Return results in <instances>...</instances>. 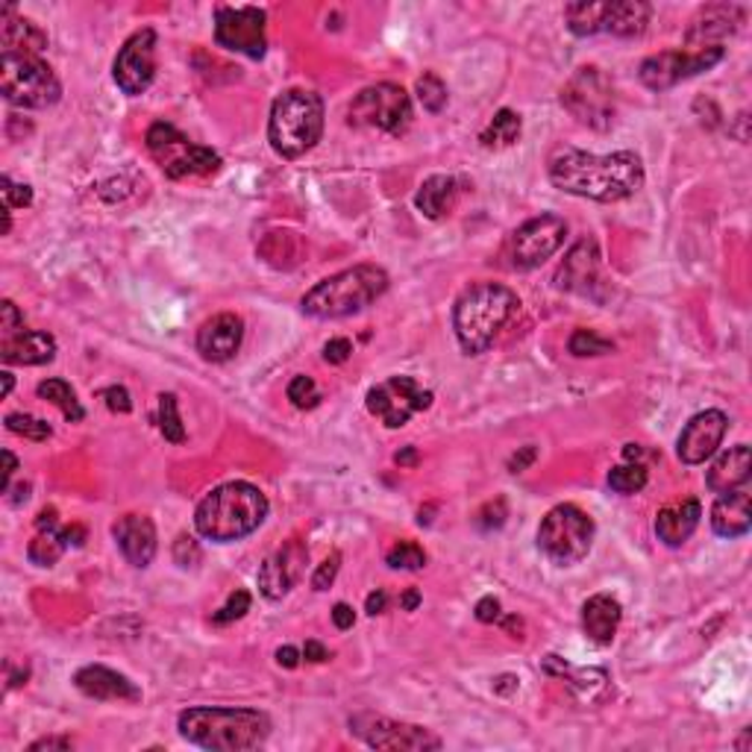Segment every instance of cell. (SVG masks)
Masks as SVG:
<instances>
[{
    "label": "cell",
    "instance_id": "obj_9",
    "mask_svg": "<svg viewBox=\"0 0 752 752\" xmlns=\"http://www.w3.org/2000/svg\"><path fill=\"white\" fill-rule=\"evenodd\" d=\"M147 150L154 156L165 177L182 180V177H212L221 171V156L215 154L212 147L195 145L186 138L177 127L156 121L154 127L147 129Z\"/></svg>",
    "mask_w": 752,
    "mask_h": 752
},
{
    "label": "cell",
    "instance_id": "obj_33",
    "mask_svg": "<svg viewBox=\"0 0 752 752\" xmlns=\"http://www.w3.org/2000/svg\"><path fill=\"white\" fill-rule=\"evenodd\" d=\"M456 197H459V182H456V177H447V174H432V177L424 180V186L418 188V195H415V206H418L424 218L438 221V218H445V215L453 209Z\"/></svg>",
    "mask_w": 752,
    "mask_h": 752
},
{
    "label": "cell",
    "instance_id": "obj_63",
    "mask_svg": "<svg viewBox=\"0 0 752 752\" xmlns=\"http://www.w3.org/2000/svg\"><path fill=\"white\" fill-rule=\"evenodd\" d=\"M0 376H3V397H9V394H12V385H15V383H12V374H9V370H3Z\"/></svg>",
    "mask_w": 752,
    "mask_h": 752
},
{
    "label": "cell",
    "instance_id": "obj_11",
    "mask_svg": "<svg viewBox=\"0 0 752 752\" xmlns=\"http://www.w3.org/2000/svg\"><path fill=\"white\" fill-rule=\"evenodd\" d=\"M347 124L403 136L411 124V97L397 83H376L362 88L347 106Z\"/></svg>",
    "mask_w": 752,
    "mask_h": 752
},
{
    "label": "cell",
    "instance_id": "obj_31",
    "mask_svg": "<svg viewBox=\"0 0 752 752\" xmlns=\"http://www.w3.org/2000/svg\"><path fill=\"white\" fill-rule=\"evenodd\" d=\"M257 253L274 271H294L306 259V241L294 230H271L259 241Z\"/></svg>",
    "mask_w": 752,
    "mask_h": 752
},
{
    "label": "cell",
    "instance_id": "obj_64",
    "mask_svg": "<svg viewBox=\"0 0 752 752\" xmlns=\"http://www.w3.org/2000/svg\"><path fill=\"white\" fill-rule=\"evenodd\" d=\"M746 746H750V729H744V735L738 741V750H746Z\"/></svg>",
    "mask_w": 752,
    "mask_h": 752
},
{
    "label": "cell",
    "instance_id": "obj_23",
    "mask_svg": "<svg viewBox=\"0 0 752 752\" xmlns=\"http://www.w3.org/2000/svg\"><path fill=\"white\" fill-rule=\"evenodd\" d=\"M244 342V321L236 312H221V315L209 317L200 330H197V353L206 362H230L241 351Z\"/></svg>",
    "mask_w": 752,
    "mask_h": 752
},
{
    "label": "cell",
    "instance_id": "obj_34",
    "mask_svg": "<svg viewBox=\"0 0 752 752\" xmlns=\"http://www.w3.org/2000/svg\"><path fill=\"white\" fill-rule=\"evenodd\" d=\"M69 547H71L69 526L39 530V535H35V539L30 541V547H27V558H30L35 567H53Z\"/></svg>",
    "mask_w": 752,
    "mask_h": 752
},
{
    "label": "cell",
    "instance_id": "obj_45",
    "mask_svg": "<svg viewBox=\"0 0 752 752\" xmlns=\"http://www.w3.org/2000/svg\"><path fill=\"white\" fill-rule=\"evenodd\" d=\"M0 186H3V209H24V206L33 203V188L24 186V182H12L9 177H3Z\"/></svg>",
    "mask_w": 752,
    "mask_h": 752
},
{
    "label": "cell",
    "instance_id": "obj_27",
    "mask_svg": "<svg viewBox=\"0 0 752 752\" xmlns=\"http://www.w3.org/2000/svg\"><path fill=\"white\" fill-rule=\"evenodd\" d=\"M0 356L7 365H24V368L48 365L56 356V338L42 330H21L12 338L0 342Z\"/></svg>",
    "mask_w": 752,
    "mask_h": 752
},
{
    "label": "cell",
    "instance_id": "obj_49",
    "mask_svg": "<svg viewBox=\"0 0 752 752\" xmlns=\"http://www.w3.org/2000/svg\"><path fill=\"white\" fill-rule=\"evenodd\" d=\"M101 397H103V400H106L109 411L127 415V411L133 409V400H129V391H127V388H124V385H109V388H103Z\"/></svg>",
    "mask_w": 752,
    "mask_h": 752
},
{
    "label": "cell",
    "instance_id": "obj_61",
    "mask_svg": "<svg viewBox=\"0 0 752 752\" xmlns=\"http://www.w3.org/2000/svg\"><path fill=\"white\" fill-rule=\"evenodd\" d=\"M418 606H420V591L418 588H409L400 597V608H403V612H415V608H418Z\"/></svg>",
    "mask_w": 752,
    "mask_h": 752
},
{
    "label": "cell",
    "instance_id": "obj_16",
    "mask_svg": "<svg viewBox=\"0 0 752 752\" xmlns=\"http://www.w3.org/2000/svg\"><path fill=\"white\" fill-rule=\"evenodd\" d=\"M365 406L388 429H400L409 424L411 415L427 411L432 406V391L420 388L411 376H391V379L370 388Z\"/></svg>",
    "mask_w": 752,
    "mask_h": 752
},
{
    "label": "cell",
    "instance_id": "obj_32",
    "mask_svg": "<svg viewBox=\"0 0 752 752\" xmlns=\"http://www.w3.org/2000/svg\"><path fill=\"white\" fill-rule=\"evenodd\" d=\"M0 24H3V33H0L3 51L33 53V56H39V53L48 48V35H44L42 27L33 24V21H27V18L15 15V7H3Z\"/></svg>",
    "mask_w": 752,
    "mask_h": 752
},
{
    "label": "cell",
    "instance_id": "obj_2",
    "mask_svg": "<svg viewBox=\"0 0 752 752\" xmlns=\"http://www.w3.org/2000/svg\"><path fill=\"white\" fill-rule=\"evenodd\" d=\"M177 729L188 744L212 752L257 750L271 735V718L257 709H221V706H197L180 711Z\"/></svg>",
    "mask_w": 752,
    "mask_h": 752
},
{
    "label": "cell",
    "instance_id": "obj_6",
    "mask_svg": "<svg viewBox=\"0 0 752 752\" xmlns=\"http://www.w3.org/2000/svg\"><path fill=\"white\" fill-rule=\"evenodd\" d=\"M324 136V101L306 88H289L271 106L268 142L282 159H300Z\"/></svg>",
    "mask_w": 752,
    "mask_h": 752
},
{
    "label": "cell",
    "instance_id": "obj_18",
    "mask_svg": "<svg viewBox=\"0 0 752 752\" xmlns=\"http://www.w3.org/2000/svg\"><path fill=\"white\" fill-rule=\"evenodd\" d=\"M156 77V33L150 27L136 30L112 62V80L129 97H138L150 88Z\"/></svg>",
    "mask_w": 752,
    "mask_h": 752
},
{
    "label": "cell",
    "instance_id": "obj_4",
    "mask_svg": "<svg viewBox=\"0 0 752 752\" xmlns=\"http://www.w3.org/2000/svg\"><path fill=\"white\" fill-rule=\"evenodd\" d=\"M521 297L500 282H473L459 294L453 306V330L468 356L491 351L497 335L518 315Z\"/></svg>",
    "mask_w": 752,
    "mask_h": 752
},
{
    "label": "cell",
    "instance_id": "obj_48",
    "mask_svg": "<svg viewBox=\"0 0 752 752\" xmlns=\"http://www.w3.org/2000/svg\"><path fill=\"white\" fill-rule=\"evenodd\" d=\"M21 330H24V315L18 312V306L12 300H3V303H0V335H3V338H12V335H18Z\"/></svg>",
    "mask_w": 752,
    "mask_h": 752
},
{
    "label": "cell",
    "instance_id": "obj_46",
    "mask_svg": "<svg viewBox=\"0 0 752 752\" xmlns=\"http://www.w3.org/2000/svg\"><path fill=\"white\" fill-rule=\"evenodd\" d=\"M338 571H342V553L335 550V553H330V556H326L324 562L317 564L315 576H312V588H315V591H326L335 582Z\"/></svg>",
    "mask_w": 752,
    "mask_h": 752
},
{
    "label": "cell",
    "instance_id": "obj_38",
    "mask_svg": "<svg viewBox=\"0 0 752 752\" xmlns=\"http://www.w3.org/2000/svg\"><path fill=\"white\" fill-rule=\"evenodd\" d=\"M159 432L171 445H182L186 441V427H182L177 394H159Z\"/></svg>",
    "mask_w": 752,
    "mask_h": 752
},
{
    "label": "cell",
    "instance_id": "obj_37",
    "mask_svg": "<svg viewBox=\"0 0 752 752\" xmlns=\"http://www.w3.org/2000/svg\"><path fill=\"white\" fill-rule=\"evenodd\" d=\"M647 479H650V473L638 462L617 464V468L608 470V488L615 494H638V491L647 488Z\"/></svg>",
    "mask_w": 752,
    "mask_h": 752
},
{
    "label": "cell",
    "instance_id": "obj_15",
    "mask_svg": "<svg viewBox=\"0 0 752 752\" xmlns=\"http://www.w3.org/2000/svg\"><path fill=\"white\" fill-rule=\"evenodd\" d=\"M727 56L723 48H706V51H661L641 62L638 77L650 92H667L685 80L697 77L702 71H711Z\"/></svg>",
    "mask_w": 752,
    "mask_h": 752
},
{
    "label": "cell",
    "instance_id": "obj_3",
    "mask_svg": "<svg viewBox=\"0 0 752 752\" xmlns=\"http://www.w3.org/2000/svg\"><path fill=\"white\" fill-rule=\"evenodd\" d=\"M268 518V497L250 482H223L200 500L195 530L215 544H232L253 535Z\"/></svg>",
    "mask_w": 752,
    "mask_h": 752
},
{
    "label": "cell",
    "instance_id": "obj_20",
    "mask_svg": "<svg viewBox=\"0 0 752 752\" xmlns=\"http://www.w3.org/2000/svg\"><path fill=\"white\" fill-rule=\"evenodd\" d=\"M729 432V418L720 409H706L693 415L676 441V456L685 464H702L718 453L720 441Z\"/></svg>",
    "mask_w": 752,
    "mask_h": 752
},
{
    "label": "cell",
    "instance_id": "obj_57",
    "mask_svg": "<svg viewBox=\"0 0 752 752\" xmlns=\"http://www.w3.org/2000/svg\"><path fill=\"white\" fill-rule=\"evenodd\" d=\"M74 746V741L71 738H42V741H35V744H30V752H39V750H71Z\"/></svg>",
    "mask_w": 752,
    "mask_h": 752
},
{
    "label": "cell",
    "instance_id": "obj_42",
    "mask_svg": "<svg viewBox=\"0 0 752 752\" xmlns=\"http://www.w3.org/2000/svg\"><path fill=\"white\" fill-rule=\"evenodd\" d=\"M447 86L445 80L438 77V74H432V71H427L424 77L418 80V101L420 106L427 112H432V115H438V112H445L447 106Z\"/></svg>",
    "mask_w": 752,
    "mask_h": 752
},
{
    "label": "cell",
    "instance_id": "obj_39",
    "mask_svg": "<svg viewBox=\"0 0 752 752\" xmlns=\"http://www.w3.org/2000/svg\"><path fill=\"white\" fill-rule=\"evenodd\" d=\"M567 351L579 359H588V356H608L615 353V342H608L603 335H597L594 330H576L567 342Z\"/></svg>",
    "mask_w": 752,
    "mask_h": 752
},
{
    "label": "cell",
    "instance_id": "obj_40",
    "mask_svg": "<svg viewBox=\"0 0 752 752\" xmlns=\"http://www.w3.org/2000/svg\"><path fill=\"white\" fill-rule=\"evenodd\" d=\"M385 562H388V567H394V571H420V567H427V553H424V547L415 544V541H397V544L388 550Z\"/></svg>",
    "mask_w": 752,
    "mask_h": 752
},
{
    "label": "cell",
    "instance_id": "obj_10",
    "mask_svg": "<svg viewBox=\"0 0 752 752\" xmlns=\"http://www.w3.org/2000/svg\"><path fill=\"white\" fill-rule=\"evenodd\" d=\"M594 521L582 512L579 505L562 503L550 509L547 518L539 526V547L541 553L558 567H571L582 562L591 553L594 544Z\"/></svg>",
    "mask_w": 752,
    "mask_h": 752
},
{
    "label": "cell",
    "instance_id": "obj_58",
    "mask_svg": "<svg viewBox=\"0 0 752 752\" xmlns=\"http://www.w3.org/2000/svg\"><path fill=\"white\" fill-rule=\"evenodd\" d=\"M300 658H303V652L294 650V647H280L276 650V665L289 667V670H294L300 665Z\"/></svg>",
    "mask_w": 752,
    "mask_h": 752
},
{
    "label": "cell",
    "instance_id": "obj_43",
    "mask_svg": "<svg viewBox=\"0 0 752 752\" xmlns=\"http://www.w3.org/2000/svg\"><path fill=\"white\" fill-rule=\"evenodd\" d=\"M285 394H289L291 406H297V409H315L317 403H321V391H317L315 379L306 374L294 376Z\"/></svg>",
    "mask_w": 752,
    "mask_h": 752
},
{
    "label": "cell",
    "instance_id": "obj_22",
    "mask_svg": "<svg viewBox=\"0 0 752 752\" xmlns=\"http://www.w3.org/2000/svg\"><path fill=\"white\" fill-rule=\"evenodd\" d=\"M556 289L573 291V294H585V297H594V289L599 285V248L594 239H582L571 248V253L564 257V262L558 265Z\"/></svg>",
    "mask_w": 752,
    "mask_h": 752
},
{
    "label": "cell",
    "instance_id": "obj_28",
    "mask_svg": "<svg viewBox=\"0 0 752 752\" xmlns=\"http://www.w3.org/2000/svg\"><path fill=\"white\" fill-rule=\"evenodd\" d=\"M620 617H624V608L612 594H594L582 606V633L599 647H606V644L615 641Z\"/></svg>",
    "mask_w": 752,
    "mask_h": 752
},
{
    "label": "cell",
    "instance_id": "obj_59",
    "mask_svg": "<svg viewBox=\"0 0 752 752\" xmlns=\"http://www.w3.org/2000/svg\"><path fill=\"white\" fill-rule=\"evenodd\" d=\"M303 658H306V661H315V665H321V661H326V658H330V652H326L324 644L306 641V647H303Z\"/></svg>",
    "mask_w": 752,
    "mask_h": 752
},
{
    "label": "cell",
    "instance_id": "obj_26",
    "mask_svg": "<svg viewBox=\"0 0 752 752\" xmlns=\"http://www.w3.org/2000/svg\"><path fill=\"white\" fill-rule=\"evenodd\" d=\"M711 530L720 539H744L752 530V500L746 491H729L720 494L718 503L711 505Z\"/></svg>",
    "mask_w": 752,
    "mask_h": 752
},
{
    "label": "cell",
    "instance_id": "obj_5",
    "mask_svg": "<svg viewBox=\"0 0 752 752\" xmlns=\"http://www.w3.org/2000/svg\"><path fill=\"white\" fill-rule=\"evenodd\" d=\"M388 285L391 280L383 268H347L342 274L326 276L312 285L300 300V309H303V315L315 317V321H338V317H351L362 309H368L370 303L383 297Z\"/></svg>",
    "mask_w": 752,
    "mask_h": 752
},
{
    "label": "cell",
    "instance_id": "obj_62",
    "mask_svg": "<svg viewBox=\"0 0 752 752\" xmlns=\"http://www.w3.org/2000/svg\"><path fill=\"white\" fill-rule=\"evenodd\" d=\"M27 497H30V485H27V482H24V485H18L15 488V497H12V503H24V500H27Z\"/></svg>",
    "mask_w": 752,
    "mask_h": 752
},
{
    "label": "cell",
    "instance_id": "obj_19",
    "mask_svg": "<svg viewBox=\"0 0 752 752\" xmlns=\"http://www.w3.org/2000/svg\"><path fill=\"white\" fill-rule=\"evenodd\" d=\"M309 564V547L303 541L291 539L289 544H282L280 550H274L271 556L262 562L259 567V591L265 594L268 599H282L289 597L291 588L303 579Z\"/></svg>",
    "mask_w": 752,
    "mask_h": 752
},
{
    "label": "cell",
    "instance_id": "obj_7",
    "mask_svg": "<svg viewBox=\"0 0 752 752\" xmlns=\"http://www.w3.org/2000/svg\"><path fill=\"white\" fill-rule=\"evenodd\" d=\"M652 7L644 0H579L564 7L567 30L579 39L588 35H617V39H635L650 24Z\"/></svg>",
    "mask_w": 752,
    "mask_h": 752
},
{
    "label": "cell",
    "instance_id": "obj_17",
    "mask_svg": "<svg viewBox=\"0 0 752 752\" xmlns=\"http://www.w3.org/2000/svg\"><path fill=\"white\" fill-rule=\"evenodd\" d=\"M351 732L362 738L374 750L391 752H427L441 750V738L432 735L429 729L411 727V723H397V720L379 718V714H353Z\"/></svg>",
    "mask_w": 752,
    "mask_h": 752
},
{
    "label": "cell",
    "instance_id": "obj_24",
    "mask_svg": "<svg viewBox=\"0 0 752 752\" xmlns=\"http://www.w3.org/2000/svg\"><path fill=\"white\" fill-rule=\"evenodd\" d=\"M112 539L118 544L121 556L127 558L133 567L145 571L156 556V526L147 514H124L112 523Z\"/></svg>",
    "mask_w": 752,
    "mask_h": 752
},
{
    "label": "cell",
    "instance_id": "obj_47",
    "mask_svg": "<svg viewBox=\"0 0 752 752\" xmlns=\"http://www.w3.org/2000/svg\"><path fill=\"white\" fill-rule=\"evenodd\" d=\"M505 518H509V512H505V500H500V497H497L494 503H488V505H482V509H479L477 526H479V530H485V532L500 530V526L505 523Z\"/></svg>",
    "mask_w": 752,
    "mask_h": 752
},
{
    "label": "cell",
    "instance_id": "obj_8",
    "mask_svg": "<svg viewBox=\"0 0 752 752\" xmlns=\"http://www.w3.org/2000/svg\"><path fill=\"white\" fill-rule=\"evenodd\" d=\"M0 94L18 109H48L62 97V83L53 69L33 53L3 51Z\"/></svg>",
    "mask_w": 752,
    "mask_h": 752
},
{
    "label": "cell",
    "instance_id": "obj_1",
    "mask_svg": "<svg viewBox=\"0 0 752 752\" xmlns=\"http://www.w3.org/2000/svg\"><path fill=\"white\" fill-rule=\"evenodd\" d=\"M550 182L573 197H588L597 203H617L644 186V163L633 150L594 156L585 150H562L550 159Z\"/></svg>",
    "mask_w": 752,
    "mask_h": 752
},
{
    "label": "cell",
    "instance_id": "obj_21",
    "mask_svg": "<svg viewBox=\"0 0 752 752\" xmlns=\"http://www.w3.org/2000/svg\"><path fill=\"white\" fill-rule=\"evenodd\" d=\"M744 9L735 3H709L702 7L688 24L685 44L691 51H706V48H723L729 35H735L744 24Z\"/></svg>",
    "mask_w": 752,
    "mask_h": 752
},
{
    "label": "cell",
    "instance_id": "obj_51",
    "mask_svg": "<svg viewBox=\"0 0 752 752\" xmlns=\"http://www.w3.org/2000/svg\"><path fill=\"white\" fill-rule=\"evenodd\" d=\"M351 356H353L351 338H330V342L324 344V362H330V365H344Z\"/></svg>",
    "mask_w": 752,
    "mask_h": 752
},
{
    "label": "cell",
    "instance_id": "obj_44",
    "mask_svg": "<svg viewBox=\"0 0 752 752\" xmlns=\"http://www.w3.org/2000/svg\"><path fill=\"white\" fill-rule=\"evenodd\" d=\"M250 603H253V599H250L248 591L244 588L232 591L230 599H227V603H223V606L212 615V624L227 626V624H232V620H241V617L250 612Z\"/></svg>",
    "mask_w": 752,
    "mask_h": 752
},
{
    "label": "cell",
    "instance_id": "obj_12",
    "mask_svg": "<svg viewBox=\"0 0 752 752\" xmlns=\"http://www.w3.org/2000/svg\"><path fill=\"white\" fill-rule=\"evenodd\" d=\"M564 239H567V221L562 215L544 212L539 218H530L505 241V265L512 271H521V274L523 271H535L550 257H556Z\"/></svg>",
    "mask_w": 752,
    "mask_h": 752
},
{
    "label": "cell",
    "instance_id": "obj_29",
    "mask_svg": "<svg viewBox=\"0 0 752 752\" xmlns=\"http://www.w3.org/2000/svg\"><path fill=\"white\" fill-rule=\"evenodd\" d=\"M702 505L700 500H682V503L667 505L656 514V535L665 547H682L700 526Z\"/></svg>",
    "mask_w": 752,
    "mask_h": 752
},
{
    "label": "cell",
    "instance_id": "obj_50",
    "mask_svg": "<svg viewBox=\"0 0 752 752\" xmlns=\"http://www.w3.org/2000/svg\"><path fill=\"white\" fill-rule=\"evenodd\" d=\"M174 558H177L180 567H195V564L200 562V547H197V541L188 539V535H180L177 544H174Z\"/></svg>",
    "mask_w": 752,
    "mask_h": 752
},
{
    "label": "cell",
    "instance_id": "obj_35",
    "mask_svg": "<svg viewBox=\"0 0 752 752\" xmlns=\"http://www.w3.org/2000/svg\"><path fill=\"white\" fill-rule=\"evenodd\" d=\"M521 129L523 124L518 112L500 109L491 118V124L479 133V145L485 147V150H503V147H512L521 138Z\"/></svg>",
    "mask_w": 752,
    "mask_h": 752
},
{
    "label": "cell",
    "instance_id": "obj_52",
    "mask_svg": "<svg viewBox=\"0 0 752 752\" xmlns=\"http://www.w3.org/2000/svg\"><path fill=\"white\" fill-rule=\"evenodd\" d=\"M500 599L497 597H482L477 603V608H473V615H477L479 624H494V620H500Z\"/></svg>",
    "mask_w": 752,
    "mask_h": 752
},
{
    "label": "cell",
    "instance_id": "obj_36",
    "mask_svg": "<svg viewBox=\"0 0 752 752\" xmlns=\"http://www.w3.org/2000/svg\"><path fill=\"white\" fill-rule=\"evenodd\" d=\"M35 391H39L42 400L53 403L56 409H62V415L69 418V424H77V420L86 418V409L80 406L77 391H74L65 379H44V383H39Z\"/></svg>",
    "mask_w": 752,
    "mask_h": 752
},
{
    "label": "cell",
    "instance_id": "obj_53",
    "mask_svg": "<svg viewBox=\"0 0 752 752\" xmlns=\"http://www.w3.org/2000/svg\"><path fill=\"white\" fill-rule=\"evenodd\" d=\"M535 459H539V447H535V445L521 447V450H518V453L509 459V470H512V473H523V470L530 468Z\"/></svg>",
    "mask_w": 752,
    "mask_h": 752
},
{
    "label": "cell",
    "instance_id": "obj_13",
    "mask_svg": "<svg viewBox=\"0 0 752 752\" xmlns=\"http://www.w3.org/2000/svg\"><path fill=\"white\" fill-rule=\"evenodd\" d=\"M562 106L591 129H608L615 124V88L612 80L594 65H585L562 88Z\"/></svg>",
    "mask_w": 752,
    "mask_h": 752
},
{
    "label": "cell",
    "instance_id": "obj_25",
    "mask_svg": "<svg viewBox=\"0 0 752 752\" xmlns=\"http://www.w3.org/2000/svg\"><path fill=\"white\" fill-rule=\"evenodd\" d=\"M74 685L80 693H86L92 700H127L138 702L142 691L129 682L127 676L118 670H109L103 665H86L74 673Z\"/></svg>",
    "mask_w": 752,
    "mask_h": 752
},
{
    "label": "cell",
    "instance_id": "obj_55",
    "mask_svg": "<svg viewBox=\"0 0 752 752\" xmlns=\"http://www.w3.org/2000/svg\"><path fill=\"white\" fill-rule=\"evenodd\" d=\"M385 606H388V594H385L383 588L370 591L368 599H365V612H368L370 617H376V615H383Z\"/></svg>",
    "mask_w": 752,
    "mask_h": 752
},
{
    "label": "cell",
    "instance_id": "obj_41",
    "mask_svg": "<svg viewBox=\"0 0 752 752\" xmlns=\"http://www.w3.org/2000/svg\"><path fill=\"white\" fill-rule=\"evenodd\" d=\"M3 424H7L9 432L30 438V441H48V438L53 436V429L48 420L33 418V415H24V411H12V415H7Z\"/></svg>",
    "mask_w": 752,
    "mask_h": 752
},
{
    "label": "cell",
    "instance_id": "obj_14",
    "mask_svg": "<svg viewBox=\"0 0 752 752\" xmlns=\"http://www.w3.org/2000/svg\"><path fill=\"white\" fill-rule=\"evenodd\" d=\"M268 15L259 7H218L215 12V44L248 60H262L268 51Z\"/></svg>",
    "mask_w": 752,
    "mask_h": 752
},
{
    "label": "cell",
    "instance_id": "obj_30",
    "mask_svg": "<svg viewBox=\"0 0 752 752\" xmlns=\"http://www.w3.org/2000/svg\"><path fill=\"white\" fill-rule=\"evenodd\" d=\"M750 477H752V450L746 445H738L729 447L723 456H718V462L709 468L706 485H709L714 494H729V491H738L741 485H746Z\"/></svg>",
    "mask_w": 752,
    "mask_h": 752
},
{
    "label": "cell",
    "instance_id": "obj_56",
    "mask_svg": "<svg viewBox=\"0 0 752 752\" xmlns=\"http://www.w3.org/2000/svg\"><path fill=\"white\" fill-rule=\"evenodd\" d=\"M18 470V459L9 450H3V482H0V491L3 494H9V488H12V477H15Z\"/></svg>",
    "mask_w": 752,
    "mask_h": 752
},
{
    "label": "cell",
    "instance_id": "obj_54",
    "mask_svg": "<svg viewBox=\"0 0 752 752\" xmlns=\"http://www.w3.org/2000/svg\"><path fill=\"white\" fill-rule=\"evenodd\" d=\"M333 624L338 626L342 633L353 629V624H356V612H353V606H347V603H335V606H333Z\"/></svg>",
    "mask_w": 752,
    "mask_h": 752
},
{
    "label": "cell",
    "instance_id": "obj_60",
    "mask_svg": "<svg viewBox=\"0 0 752 752\" xmlns=\"http://www.w3.org/2000/svg\"><path fill=\"white\" fill-rule=\"evenodd\" d=\"M394 462L400 464V468H415L418 464V450L415 447H403L400 453L394 456Z\"/></svg>",
    "mask_w": 752,
    "mask_h": 752
}]
</instances>
